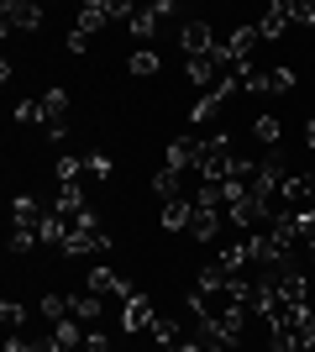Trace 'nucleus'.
Returning a JSON list of instances; mask_svg holds the SVG:
<instances>
[{
    "mask_svg": "<svg viewBox=\"0 0 315 352\" xmlns=\"http://www.w3.org/2000/svg\"><path fill=\"white\" fill-rule=\"evenodd\" d=\"M231 163H237V142H231L226 132H215V137H205V142H200L195 174L210 179V184H226V179H231Z\"/></svg>",
    "mask_w": 315,
    "mask_h": 352,
    "instance_id": "obj_1",
    "label": "nucleus"
},
{
    "mask_svg": "<svg viewBox=\"0 0 315 352\" xmlns=\"http://www.w3.org/2000/svg\"><path fill=\"white\" fill-rule=\"evenodd\" d=\"M273 216H279V206L257 200V195H242L237 206H226V221H231V226H268Z\"/></svg>",
    "mask_w": 315,
    "mask_h": 352,
    "instance_id": "obj_2",
    "label": "nucleus"
},
{
    "mask_svg": "<svg viewBox=\"0 0 315 352\" xmlns=\"http://www.w3.org/2000/svg\"><path fill=\"white\" fill-rule=\"evenodd\" d=\"M43 27V11L32 6V0H5L0 6V32L11 37V32H37Z\"/></svg>",
    "mask_w": 315,
    "mask_h": 352,
    "instance_id": "obj_3",
    "label": "nucleus"
},
{
    "mask_svg": "<svg viewBox=\"0 0 315 352\" xmlns=\"http://www.w3.org/2000/svg\"><path fill=\"white\" fill-rule=\"evenodd\" d=\"M152 321H158V310H152V294H142L137 289L132 300H126V305H121V326H126V331H152Z\"/></svg>",
    "mask_w": 315,
    "mask_h": 352,
    "instance_id": "obj_4",
    "label": "nucleus"
},
{
    "mask_svg": "<svg viewBox=\"0 0 315 352\" xmlns=\"http://www.w3.org/2000/svg\"><path fill=\"white\" fill-rule=\"evenodd\" d=\"M179 47L189 53V58H205V53H215V27L210 21H184V32H179Z\"/></svg>",
    "mask_w": 315,
    "mask_h": 352,
    "instance_id": "obj_5",
    "label": "nucleus"
},
{
    "mask_svg": "<svg viewBox=\"0 0 315 352\" xmlns=\"http://www.w3.org/2000/svg\"><path fill=\"white\" fill-rule=\"evenodd\" d=\"M90 294H100V300H121V305H126L137 289L121 279L116 268H90Z\"/></svg>",
    "mask_w": 315,
    "mask_h": 352,
    "instance_id": "obj_6",
    "label": "nucleus"
},
{
    "mask_svg": "<svg viewBox=\"0 0 315 352\" xmlns=\"http://www.w3.org/2000/svg\"><path fill=\"white\" fill-rule=\"evenodd\" d=\"M257 43H263V37H257V27H237V32H231V37L221 43V53H226V63L237 69V63H253Z\"/></svg>",
    "mask_w": 315,
    "mask_h": 352,
    "instance_id": "obj_7",
    "label": "nucleus"
},
{
    "mask_svg": "<svg viewBox=\"0 0 315 352\" xmlns=\"http://www.w3.org/2000/svg\"><path fill=\"white\" fill-rule=\"evenodd\" d=\"M279 206H289V210L315 206V174H289L284 190H279Z\"/></svg>",
    "mask_w": 315,
    "mask_h": 352,
    "instance_id": "obj_8",
    "label": "nucleus"
},
{
    "mask_svg": "<svg viewBox=\"0 0 315 352\" xmlns=\"http://www.w3.org/2000/svg\"><path fill=\"white\" fill-rule=\"evenodd\" d=\"M168 11H174L168 0H158V6H142V11H137L132 21H126V27H132V37H137L142 47H148V37H152L158 27H163V16H168Z\"/></svg>",
    "mask_w": 315,
    "mask_h": 352,
    "instance_id": "obj_9",
    "label": "nucleus"
},
{
    "mask_svg": "<svg viewBox=\"0 0 315 352\" xmlns=\"http://www.w3.org/2000/svg\"><path fill=\"white\" fill-rule=\"evenodd\" d=\"M289 21H294V16H289V0H273L268 11H263V21H257V37H263V43H279L289 32Z\"/></svg>",
    "mask_w": 315,
    "mask_h": 352,
    "instance_id": "obj_10",
    "label": "nucleus"
},
{
    "mask_svg": "<svg viewBox=\"0 0 315 352\" xmlns=\"http://www.w3.org/2000/svg\"><path fill=\"white\" fill-rule=\"evenodd\" d=\"M63 111H69V89H47V95H37V126H58Z\"/></svg>",
    "mask_w": 315,
    "mask_h": 352,
    "instance_id": "obj_11",
    "label": "nucleus"
},
{
    "mask_svg": "<svg viewBox=\"0 0 315 352\" xmlns=\"http://www.w3.org/2000/svg\"><path fill=\"white\" fill-rule=\"evenodd\" d=\"M195 163H200V137H174V142H168V163L163 168L184 174V168H195Z\"/></svg>",
    "mask_w": 315,
    "mask_h": 352,
    "instance_id": "obj_12",
    "label": "nucleus"
},
{
    "mask_svg": "<svg viewBox=\"0 0 315 352\" xmlns=\"http://www.w3.org/2000/svg\"><path fill=\"white\" fill-rule=\"evenodd\" d=\"M43 221H47V210L37 206L32 195H16V200H11V226H32V232H37Z\"/></svg>",
    "mask_w": 315,
    "mask_h": 352,
    "instance_id": "obj_13",
    "label": "nucleus"
},
{
    "mask_svg": "<svg viewBox=\"0 0 315 352\" xmlns=\"http://www.w3.org/2000/svg\"><path fill=\"white\" fill-rule=\"evenodd\" d=\"M53 210H58L63 221H79L84 210H90V206H84V190H79V184H58V206H53Z\"/></svg>",
    "mask_w": 315,
    "mask_h": 352,
    "instance_id": "obj_14",
    "label": "nucleus"
},
{
    "mask_svg": "<svg viewBox=\"0 0 315 352\" xmlns=\"http://www.w3.org/2000/svg\"><path fill=\"white\" fill-rule=\"evenodd\" d=\"M69 305H74V321H79V326H100V310H105L100 294H74Z\"/></svg>",
    "mask_w": 315,
    "mask_h": 352,
    "instance_id": "obj_15",
    "label": "nucleus"
},
{
    "mask_svg": "<svg viewBox=\"0 0 315 352\" xmlns=\"http://www.w3.org/2000/svg\"><path fill=\"white\" fill-rule=\"evenodd\" d=\"M215 232H221V210H200V206H195L189 236H195V242H215Z\"/></svg>",
    "mask_w": 315,
    "mask_h": 352,
    "instance_id": "obj_16",
    "label": "nucleus"
},
{
    "mask_svg": "<svg viewBox=\"0 0 315 352\" xmlns=\"http://www.w3.org/2000/svg\"><path fill=\"white\" fill-rule=\"evenodd\" d=\"M195 221V200H168L163 206V226L168 232H179V226H189Z\"/></svg>",
    "mask_w": 315,
    "mask_h": 352,
    "instance_id": "obj_17",
    "label": "nucleus"
},
{
    "mask_svg": "<svg viewBox=\"0 0 315 352\" xmlns=\"http://www.w3.org/2000/svg\"><path fill=\"white\" fill-rule=\"evenodd\" d=\"M253 137H257V142H263V147H268V153H273V142L284 137V126H279V116H257V121H253Z\"/></svg>",
    "mask_w": 315,
    "mask_h": 352,
    "instance_id": "obj_18",
    "label": "nucleus"
},
{
    "mask_svg": "<svg viewBox=\"0 0 315 352\" xmlns=\"http://www.w3.org/2000/svg\"><path fill=\"white\" fill-rule=\"evenodd\" d=\"M152 190L163 195V206H168V200H184V195H179V174H174V168H158V174H152Z\"/></svg>",
    "mask_w": 315,
    "mask_h": 352,
    "instance_id": "obj_19",
    "label": "nucleus"
},
{
    "mask_svg": "<svg viewBox=\"0 0 315 352\" xmlns=\"http://www.w3.org/2000/svg\"><path fill=\"white\" fill-rule=\"evenodd\" d=\"M47 316V326H58L63 316H74V305H69V300H63V294H43V305H37Z\"/></svg>",
    "mask_w": 315,
    "mask_h": 352,
    "instance_id": "obj_20",
    "label": "nucleus"
},
{
    "mask_svg": "<svg viewBox=\"0 0 315 352\" xmlns=\"http://www.w3.org/2000/svg\"><path fill=\"white\" fill-rule=\"evenodd\" d=\"M126 69H132L137 79H148V74H158V53H152V47H137L132 58H126Z\"/></svg>",
    "mask_w": 315,
    "mask_h": 352,
    "instance_id": "obj_21",
    "label": "nucleus"
},
{
    "mask_svg": "<svg viewBox=\"0 0 315 352\" xmlns=\"http://www.w3.org/2000/svg\"><path fill=\"white\" fill-rule=\"evenodd\" d=\"M148 337H152V347H179V326H174V321H163V316H158V321H152V331H148Z\"/></svg>",
    "mask_w": 315,
    "mask_h": 352,
    "instance_id": "obj_22",
    "label": "nucleus"
},
{
    "mask_svg": "<svg viewBox=\"0 0 315 352\" xmlns=\"http://www.w3.org/2000/svg\"><path fill=\"white\" fill-rule=\"evenodd\" d=\"M79 174H84V158L79 153H58V184H74Z\"/></svg>",
    "mask_w": 315,
    "mask_h": 352,
    "instance_id": "obj_23",
    "label": "nucleus"
},
{
    "mask_svg": "<svg viewBox=\"0 0 315 352\" xmlns=\"http://www.w3.org/2000/svg\"><path fill=\"white\" fill-rule=\"evenodd\" d=\"M289 89H294V69H289V63L268 69V95H289Z\"/></svg>",
    "mask_w": 315,
    "mask_h": 352,
    "instance_id": "obj_24",
    "label": "nucleus"
},
{
    "mask_svg": "<svg viewBox=\"0 0 315 352\" xmlns=\"http://www.w3.org/2000/svg\"><path fill=\"white\" fill-rule=\"evenodd\" d=\"M0 321H5V337H11V331H21V321H27V305H16V300H0Z\"/></svg>",
    "mask_w": 315,
    "mask_h": 352,
    "instance_id": "obj_25",
    "label": "nucleus"
},
{
    "mask_svg": "<svg viewBox=\"0 0 315 352\" xmlns=\"http://www.w3.org/2000/svg\"><path fill=\"white\" fill-rule=\"evenodd\" d=\"M84 174H95V179H110V174H116L110 153H84Z\"/></svg>",
    "mask_w": 315,
    "mask_h": 352,
    "instance_id": "obj_26",
    "label": "nucleus"
},
{
    "mask_svg": "<svg viewBox=\"0 0 315 352\" xmlns=\"http://www.w3.org/2000/svg\"><path fill=\"white\" fill-rule=\"evenodd\" d=\"M37 242H43V236L32 232V226H11V252H16V258H21V252H32Z\"/></svg>",
    "mask_w": 315,
    "mask_h": 352,
    "instance_id": "obj_27",
    "label": "nucleus"
},
{
    "mask_svg": "<svg viewBox=\"0 0 315 352\" xmlns=\"http://www.w3.org/2000/svg\"><path fill=\"white\" fill-rule=\"evenodd\" d=\"M289 16H294L300 27H315V0H289Z\"/></svg>",
    "mask_w": 315,
    "mask_h": 352,
    "instance_id": "obj_28",
    "label": "nucleus"
},
{
    "mask_svg": "<svg viewBox=\"0 0 315 352\" xmlns=\"http://www.w3.org/2000/svg\"><path fill=\"white\" fill-rule=\"evenodd\" d=\"M63 47H69V53H84V47H90V37H84V32H79V27H69V37H63Z\"/></svg>",
    "mask_w": 315,
    "mask_h": 352,
    "instance_id": "obj_29",
    "label": "nucleus"
},
{
    "mask_svg": "<svg viewBox=\"0 0 315 352\" xmlns=\"http://www.w3.org/2000/svg\"><path fill=\"white\" fill-rule=\"evenodd\" d=\"M16 121H21V126H37V100H21V105H16Z\"/></svg>",
    "mask_w": 315,
    "mask_h": 352,
    "instance_id": "obj_30",
    "label": "nucleus"
},
{
    "mask_svg": "<svg viewBox=\"0 0 315 352\" xmlns=\"http://www.w3.org/2000/svg\"><path fill=\"white\" fill-rule=\"evenodd\" d=\"M305 147H315V111H310V121H305Z\"/></svg>",
    "mask_w": 315,
    "mask_h": 352,
    "instance_id": "obj_31",
    "label": "nucleus"
},
{
    "mask_svg": "<svg viewBox=\"0 0 315 352\" xmlns=\"http://www.w3.org/2000/svg\"><path fill=\"white\" fill-rule=\"evenodd\" d=\"M179 352H210L205 342H179Z\"/></svg>",
    "mask_w": 315,
    "mask_h": 352,
    "instance_id": "obj_32",
    "label": "nucleus"
}]
</instances>
